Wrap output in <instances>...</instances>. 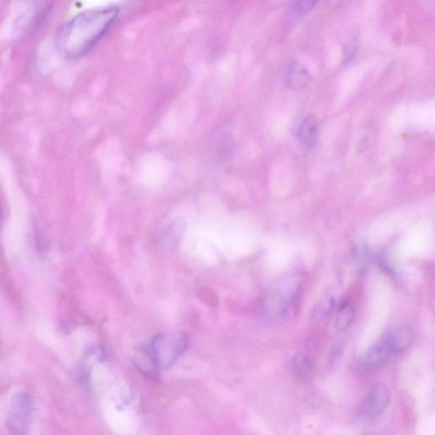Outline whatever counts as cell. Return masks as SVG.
I'll return each instance as SVG.
<instances>
[{
	"label": "cell",
	"mask_w": 435,
	"mask_h": 435,
	"mask_svg": "<svg viewBox=\"0 0 435 435\" xmlns=\"http://www.w3.org/2000/svg\"><path fill=\"white\" fill-rule=\"evenodd\" d=\"M119 16L115 6L83 11L62 26L55 46L66 58H80L101 41Z\"/></svg>",
	"instance_id": "obj_1"
},
{
	"label": "cell",
	"mask_w": 435,
	"mask_h": 435,
	"mask_svg": "<svg viewBox=\"0 0 435 435\" xmlns=\"http://www.w3.org/2000/svg\"><path fill=\"white\" fill-rule=\"evenodd\" d=\"M187 347L188 339L186 335L164 333L155 337L146 349L158 369L162 370L172 367L186 352Z\"/></svg>",
	"instance_id": "obj_2"
},
{
	"label": "cell",
	"mask_w": 435,
	"mask_h": 435,
	"mask_svg": "<svg viewBox=\"0 0 435 435\" xmlns=\"http://www.w3.org/2000/svg\"><path fill=\"white\" fill-rule=\"evenodd\" d=\"M300 286V276L292 274L284 276L265 298V308L272 314H282L296 298Z\"/></svg>",
	"instance_id": "obj_3"
},
{
	"label": "cell",
	"mask_w": 435,
	"mask_h": 435,
	"mask_svg": "<svg viewBox=\"0 0 435 435\" xmlns=\"http://www.w3.org/2000/svg\"><path fill=\"white\" fill-rule=\"evenodd\" d=\"M32 398L28 393H18L11 401L8 416L9 429L13 435H26L33 411Z\"/></svg>",
	"instance_id": "obj_4"
},
{
	"label": "cell",
	"mask_w": 435,
	"mask_h": 435,
	"mask_svg": "<svg viewBox=\"0 0 435 435\" xmlns=\"http://www.w3.org/2000/svg\"><path fill=\"white\" fill-rule=\"evenodd\" d=\"M392 400L388 387L377 383L369 390L361 404L360 415L367 419H375L380 416L389 407Z\"/></svg>",
	"instance_id": "obj_5"
},
{
	"label": "cell",
	"mask_w": 435,
	"mask_h": 435,
	"mask_svg": "<svg viewBox=\"0 0 435 435\" xmlns=\"http://www.w3.org/2000/svg\"><path fill=\"white\" fill-rule=\"evenodd\" d=\"M287 86L292 90H301L311 84L312 77L309 70L298 61H293L287 66L285 72Z\"/></svg>",
	"instance_id": "obj_6"
},
{
	"label": "cell",
	"mask_w": 435,
	"mask_h": 435,
	"mask_svg": "<svg viewBox=\"0 0 435 435\" xmlns=\"http://www.w3.org/2000/svg\"><path fill=\"white\" fill-rule=\"evenodd\" d=\"M319 124L316 117L313 115L305 117L301 121L297 133L301 145L307 149L314 148L319 141Z\"/></svg>",
	"instance_id": "obj_7"
},
{
	"label": "cell",
	"mask_w": 435,
	"mask_h": 435,
	"mask_svg": "<svg viewBox=\"0 0 435 435\" xmlns=\"http://www.w3.org/2000/svg\"><path fill=\"white\" fill-rule=\"evenodd\" d=\"M414 333L411 327L403 326L396 328L386 339L392 352H403L411 347L414 342Z\"/></svg>",
	"instance_id": "obj_8"
},
{
	"label": "cell",
	"mask_w": 435,
	"mask_h": 435,
	"mask_svg": "<svg viewBox=\"0 0 435 435\" xmlns=\"http://www.w3.org/2000/svg\"><path fill=\"white\" fill-rule=\"evenodd\" d=\"M293 374L298 380L309 381L314 374V364L308 356L304 353H298L292 361Z\"/></svg>",
	"instance_id": "obj_9"
},
{
	"label": "cell",
	"mask_w": 435,
	"mask_h": 435,
	"mask_svg": "<svg viewBox=\"0 0 435 435\" xmlns=\"http://www.w3.org/2000/svg\"><path fill=\"white\" fill-rule=\"evenodd\" d=\"M392 352V349H390L387 340L378 342V344L372 346V347L368 350L364 359L365 367L374 368L380 366L381 364L389 358Z\"/></svg>",
	"instance_id": "obj_10"
},
{
	"label": "cell",
	"mask_w": 435,
	"mask_h": 435,
	"mask_svg": "<svg viewBox=\"0 0 435 435\" xmlns=\"http://www.w3.org/2000/svg\"><path fill=\"white\" fill-rule=\"evenodd\" d=\"M333 297L325 296L320 300L312 311V319L316 323H323L329 320L334 309Z\"/></svg>",
	"instance_id": "obj_11"
},
{
	"label": "cell",
	"mask_w": 435,
	"mask_h": 435,
	"mask_svg": "<svg viewBox=\"0 0 435 435\" xmlns=\"http://www.w3.org/2000/svg\"><path fill=\"white\" fill-rule=\"evenodd\" d=\"M355 309L350 303L342 304L339 308L336 318H335V327L339 331L348 330L351 327L354 320H355Z\"/></svg>",
	"instance_id": "obj_12"
},
{
	"label": "cell",
	"mask_w": 435,
	"mask_h": 435,
	"mask_svg": "<svg viewBox=\"0 0 435 435\" xmlns=\"http://www.w3.org/2000/svg\"><path fill=\"white\" fill-rule=\"evenodd\" d=\"M316 2L297 1L290 7L289 14L292 19H300L314 9Z\"/></svg>",
	"instance_id": "obj_13"
},
{
	"label": "cell",
	"mask_w": 435,
	"mask_h": 435,
	"mask_svg": "<svg viewBox=\"0 0 435 435\" xmlns=\"http://www.w3.org/2000/svg\"><path fill=\"white\" fill-rule=\"evenodd\" d=\"M2 216H3V209H2L1 202H0V220H1Z\"/></svg>",
	"instance_id": "obj_14"
}]
</instances>
